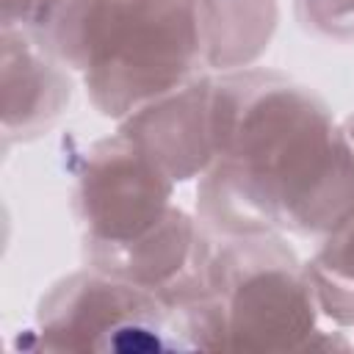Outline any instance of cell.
I'll return each mask as SVG.
<instances>
[{"label":"cell","mask_w":354,"mask_h":354,"mask_svg":"<svg viewBox=\"0 0 354 354\" xmlns=\"http://www.w3.org/2000/svg\"><path fill=\"white\" fill-rule=\"evenodd\" d=\"M205 69H249L277 30V0H196Z\"/></svg>","instance_id":"9"},{"label":"cell","mask_w":354,"mask_h":354,"mask_svg":"<svg viewBox=\"0 0 354 354\" xmlns=\"http://www.w3.org/2000/svg\"><path fill=\"white\" fill-rule=\"evenodd\" d=\"M304 271L321 318L332 326L354 329V213L321 238L315 254L304 260Z\"/></svg>","instance_id":"10"},{"label":"cell","mask_w":354,"mask_h":354,"mask_svg":"<svg viewBox=\"0 0 354 354\" xmlns=\"http://www.w3.org/2000/svg\"><path fill=\"white\" fill-rule=\"evenodd\" d=\"M174 185L124 133L94 141L77 163L72 188L83 254L119 249L152 232L174 207Z\"/></svg>","instance_id":"5"},{"label":"cell","mask_w":354,"mask_h":354,"mask_svg":"<svg viewBox=\"0 0 354 354\" xmlns=\"http://www.w3.org/2000/svg\"><path fill=\"white\" fill-rule=\"evenodd\" d=\"M105 0H41L25 28L69 72H83Z\"/></svg>","instance_id":"11"},{"label":"cell","mask_w":354,"mask_h":354,"mask_svg":"<svg viewBox=\"0 0 354 354\" xmlns=\"http://www.w3.org/2000/svg\"><path fill=\"white\" fill-rule=\"evenodd\" d=\"M216 160L196 183V218L216 235L324 238L354 213V149L326 102L271 69L210 83Z\"/></svg>","instance_id":"1"},{"label":"cell","mask_w":354,"mask_h":354,"mask_svg":"<svg viewBox=\"0 0 354 354\" xmlns=\"http://www.w3.org/2000/svg\"><path fill=\"white\" fill-rule=\"evenodd\" d=\"M202 282L221 315L224 351H307L324 329L304 260L282 232L207 230Z\"/></svg>","instance_id":"2"},{"label":"cell","mask_w":354,"mask_h":354,"mask_svg":"<svg viewBox=\"0 0 354 354\" xmlns=\"http://www.w3.org/2000/svg\"><path fill=\"white\" fill-rule=\"evenodd\" d=\"M41 0H3V25H25Z\"/></svg>","instance_id":"13"},{"label":"cell","mask_w":354,"mask_h":354,"mask_svg":"<svg viewBox=\"0 0 354 354\" xmlns=\"http://www.w3.org/2000/svg\"><path fill=\"white\" fill-rule=\"evenodd\" d=\"M205 241L207 230L202 227V221L174 205L169 216L144 238L119 249L88 254L86 263L97 271H105L160 296L196 268Z\"/></svg>","instance_id":"8"},{"label":"cell","mask_w":354,"mask_h":354,"mask_svg":"<svg viewBox=\"0 0 354 354\" xmlns=\"http://www.w3.org/2000/svg\"><path fill=\"white\" fill-rule=\"evenodd\" d=\"M205 75L196 0H105L80 72L91 105L122 122Z\"/></svg>","instance_id":"3"},{"label":"cell","mask_w":354,"mask_h":354,"mask_svg":"<svg viewBox=\"0 0 354 354\" xmlns=\"http://www.w3.org/2000/svg\"><path fill=\"white\" fill-rule=\"evenodd\" d=\"M3 144L47 133L72 102L69 69L55 61L25 28L3 25Z\"/></svg>","instance_id":"7"},{"label":"cell","mask_w":354,"mask_h":354,"mask_svg":"<svg viewBox=\"0 0 354 354\" xmlns=\"http://www.w3.org/2000/svg\"><path fill=\"white\" fill-rule=\"evenodd\" d=\"M343 124V130H346V138H348V144H351V149H354V111L346 116V122H340Z\"/></svg>","instance_id":"14"},{"label":"cell","mask_w":354,"mask_h":354,"mask_svg":"<svg viewBox=\"0 0 354 354\" xmlns=\"http://www.w3.org/2000/svg\"><path fill=\"white\" fill-rule=\"evenodd\" d=\"M296 17L307 33L354 41V0H296Z\"/></svg>","instance_id":"12"},{"label":"cell","mask_w":354,"mask_h":354,"mask_svg":"<svg viewBox=\"0 0 354 354\" xmlns=\"http://www.w3.org/2000/svg\"><path fill=\"white\" fill-rule=\"evenodd\" d=\"M17 348L44 351H180L169 307L158 293L86 266L58 279L39 301Z\"/></svg>","instance_id":"4"},{"label":"cell","mask_w":354,"mask_h":354,"mask_svg":"<svg viewBox=\"0 0 354 354\" xmlns=\"http://www.w3.org/2000/svg\"><path fill=\"white\" fill-rule=\"evenodd\" d=\"M210 83V75H199L183 88L133 111L116 127L133 138L174 183L199 180L216 160Z\"/></svg>","instance_id":"6"}]
</instances>
